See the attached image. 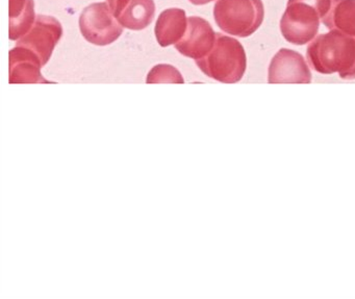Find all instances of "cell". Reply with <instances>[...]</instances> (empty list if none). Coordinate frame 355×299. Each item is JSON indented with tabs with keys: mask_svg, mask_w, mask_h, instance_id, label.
Here are the masks:
<instances>
[{
	"mask_svg": "<svg viewBox=\"0 0 355 299\" xmlns=\"http://www.w3.org/2000/svg\"><path fill=\"white\" fill-rule=\"evenodd\" d=\"M311 82V70L300 53L282 49L274 55L268 71L269 84H309Z\"/></svg>",
	"mask_w": 355,
	"mask_h": 299,
	"instance_id": "52a82bcc",
	"label": "cell"
},
{
	"mask_svg": "<svg viewBox=\"0 0 355 299\" xmlns=\"http://www.w3.org/2000/svg\"><path fill=\"white\" fill-rule=\"evenodd\" d=\"M155 3L153 0H130L118 20L123 28L142 31L155 19Z\"/></svg>",
	"mask_w": 355,
	"mask_h": 299,
	"instance_id": "4fadbf2b",
	"label": "cell"
},
{
	"mask_svg": "<svg viewBox=\"0 0 355 299\" xmlns=\"http://www.w3.org/2000/svg\"><path fill=\"white\" fill-rule=\"evenodd\" d=\"M80 28L88 42L98 46L112 44L123 33V26L107 3H92L87 7L80 17Z\"/></svg>",
	"mask_w": 355,
	"mask_h": 299,
	"instance_id": "5b68a950",
	"label": "cell"
},
{
	"mask_svg": "<svg viewBox=\"0 0 355 299\" xmlns=\"http://www.w3.org/2000/svg\"><path fill=\"white\" fill-rule=\"evenodd\" d=\"M216 35L207 20L192 16L189 17L186 34L180 42L174 45L176 51L182 55L197 61L205 58L213 49Z\"/></svg>",
	"mask_w": 355,
	"mask_h": 299,
	"instance_id": "ba28073f",
	"label": "cell"
},
{
	"mask_svg": "<svg viewBox=\"0 0 355 299\" xmlns=\"http://www.w3.org/2000/svg\"><path fill=\"white\" fill-rule=\"evenodd\" d=\"M322 22L328 30L355 37V0H331Z\"/></svg>",
	"mask_w": 355,
	"mask_h": 299,
	"instance_id": "8fae6325",
	"label": "cell"
},
{
	"mask_svg": "<svg viewBox=\"0 0 355 299\" xmlns=\"http://www.w3.org/2000/svg\"><path fill=\"white\" fill-rule=\"evenodd\" d=\"M107 5L111 8L112 12H113L115 17L119 18L122 12H123L124 10H125V8L128 7L130 0H107Z\"/></svg>",
	"mask_w": 355,
	"mask_h": 299,
	"instance_id": "9a60e30c",
	"label": "cell"
},
{
	"mask_svg": "<svg viewBox=\"0 0 355 299\" xmlns=\"http://www.w3.org/2000/svg\"><path fill=\"white\" fill-rule=\"evenodd\" d=\"M261 0H217L214 7L216 24L226 34L246 38L254 34L263 22Z\"/></svg>",
	"mask_w": 355,
	"mask_h": 299,
	"instance_id": "277c9868",
	"label": "cell"
},
{
	"mask_svg": "<svg viewBox=\"0 0 355 299\" xmlns=\"http://www.w3.org/2000/svg\"><path fill=\"white\" fill-rule=\"evenodd\" d=\"M62 36L63 28L59 20L51 16L38 15L32 28L16 42V46L24 47L36 53L44 66Z\"/></svg>",
	"mask_w": 355,
	"mask_h": 299,
	"instance_id": "8992f818",
	"label": "cell"
},
{
	"mask_svg": "<svg viewBox=\"0 0 355 299\" xmlns=\"http://www.w3.org/2000/svg\"><path fill=\"white\" fill-rule=\"evenodd\" d=\"M188 28L186 12L182 9H168L159 15L155 33L162 47L176 44L182 40Z\"/></svg>",
	"mask_w": 355,
	"mask_h": 299,
	"instance_id": "30bf717a",
	"label": "cell"
},
{
	"mask_svg": "<svg viewBox=\"0 0 355 299\" xmlns=\"http://www.w3.org/2000/svg\"><path fill=\"white\" fill-rule=\"evenodd\" d=\"M42 66V62L36 53L24 47L16 46L10 51V83L49 84L41 74Z\"/></svg>",
	"mask_w": 355,
	"mask_h": 299,
	"instance_id": "9c48e42d",
	"label": "cell"
},
{
	"mask_svg": "<svg viewBox=\"0 0 355 299\" xmlns=\"http://www.w3.org/2000/svg\"><path fill=\"white\" fill-rule=\"evenodd\" d=\"M199 69L213 80L224 84L240 82L247 68L246 53L236 39L217 33L213 49L197 60Z\"/></svg>",
	"mask_w": 355,
	"mask_h": 299,
	"instance_id": "7a4b0ae2",
	"label": "cell"
},
{
	"mask_svg": "<svg viewBox=\"0 0 355 299\" xmlns=\"http://www.w3.org/2000/svg\"><path fill=\"white\" fill-rule=\"evenodd\" d=\"M34 0H10V39L18 41L35 24Z\"/></svg>",
	"mask_w": 355,
	"mask_h": 299,
	"instance_id": "7c38bea8",
	"label": "cell"
},
{
	"mask_svg": "<svg viewBox=\"0 0 355 299\" xmlns=\"http://www.w3.org/2000/svg\"><path fill=\"white\" fill-rule=\"evenodd\" d=\"M189 1L195 6H203L207 5V3H211L214 0H189Z\"/></svg>",
	"mask_w": 355,
	"mask_h": 299,
	"instance_id": "2e32d148",
	"label": "cell"
},
{
	"mask_svg": "<svg viewBox=\"0 0 355 299\" xmlns=\"http://www.w3.org/2000/svg\"><path fill=\"white\" fill-rule=\"evenodd\" d=\"M306 59L318 74L355 80V37L336 31L319 35L309 43Z\"/></svg>",
	"mask_w": 355,
	"mask_h": 299,
	"instance_id": "6da1fadb",
	"label": "cell"
},
{
	"mask_svg": "<svg viewBox=\"0 0 355 299\" xmlns=\"http://www.w3.org/2000/svg\"><path fill=\"white\" fill-rule=\"evenodd\" d=\"M147 84H159V83H170V84H184V80L178 69L171 65L155 66L147 76Z\"/></svg>",
	"mask_w": 355,
	"mask_h": 299,
	"instance_id": "5bb4252c",
	"label": "cell"
},
{
	"mask_svg": "<svg viewBox=\"0 0 355 299\" xmlns=\"http://www.w3.org/2000/svg\"><path fill=\"white\" fill-rule=\"evenodd\" d=\"M331 0H288L280 20V32L291 44L304 45L317 37L320 22Z\"/></svg>",
	"mask_w": 355,
	"mask_h": 299,
	"instance_id": "3957f363",
	"label": "cell"
}]
</instances>
